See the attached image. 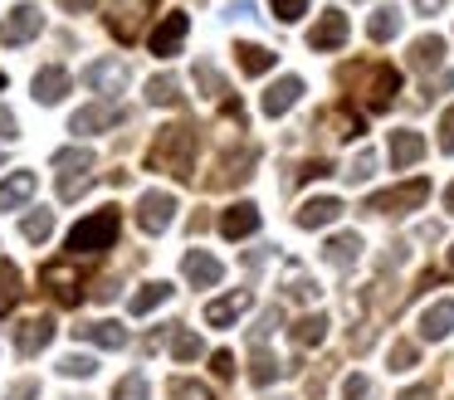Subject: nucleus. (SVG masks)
I'll return each instance as SVG.
<instances>
[{"label": "nucleus", "mask_w": 454, "mask_h": 400, "mask_svg": "<svg viewBox=\"0 0 454 400\" xmlns=\"http://www.w3.org/2000/svg\"><path fill=\"white\" fill-rule=\"evenodd\" d=\"M366 35H372L376 44L395 39V35H401V10H395V5H376V10H372V25H366Z\"/></svg>", "instance_id": "nucleus-29"}, {"label": "nucleus", "mask_w": 454, "mask_h": 400, "mask_svg": "<svg viewBox=\"0 0 454 400\" xmlns=\"http://www.w3.org/2000/svg\"><path fill=\"white\" fill-rule=\"evenodd\" d=\"M20 230H25V239H30V244H44V239L54 234V210H35V215H25Z\"/></svg>", "instance_id": "nucleus-35"}, {"label": "nucleus", "mask_w": 454, "mask_h": 400, "mask_svg": "<svg viewBox=\"0 0 454 400\" xmlns=\"http://www.w3.org/2000/svg\"><path fill=\"white\" fill-rule=\"evenodd\" d=\"M269 10H274V15L284 20V25H294V20L308 10V0H269Z\"/></svg>", "instance_id": "nucleus-46"}, {"label": "nucleus", "mask_w": 454, "mask_h": 400, "mask_svg": "<svg viewBox=\"0 0 454 400\" xmlns=\"http://www.w3.org/2000/svg\"><path fill=\"white\" fill-rule=\"evenodd\" d=\"M395 400H434V390L430 386H411V390H401Z\"/></svg>", "instance_id": "nucleus-52"}, {"label": "nucleus", "mask_w": 454, "mask_h": 400, "mask_svg": "<svg viewBox=\"0 0 454 400\" xmlns=\"http://www.w3.org/2000/svg\"><path fill=\"white\" fill-rule=\"evenodd\" d=\"M235 59H239V68H245L249 78H259V74L274 68V49H264V44H235Z\"/></svg>", "instance_id": "nucleus-30"}, {"label": "nucleus", "mask_w": 454, "mask_h": 400, "mask_svg": "<svg viewBox=\"0 0 454 400\" xmlns=\"http://www.w3.org/2000/svg\"><path fill=\"white\" fill-rule=\"evenodd\" d=\"M444 273H450V278H454V244H450V263H444Z\"/></svg>", "instance_id": "nucleus-56"}, {"label": "nucleus", "mask_w": 454, "mask_h": 400, "mask_svg": "<svg viewBox=\"0 0 454 400\" xmlns=\"http://www.w3.org/2000/svg\"><path fill=\"white\" fill-rule=\"evenodd\" d=\"M122 107L118 103H89V107H79V113L69 117V132H108V127H118L122 122Z\"/></svg>", "instance_id": "nucleus-11"}, {"label": "nucleus", "mask_w": 454, "mask_h": 400, "mask_svg": "<svg viewBox=\"0 0 454 400\" xmlns=\"http://www.w3.org/2000/svg\"><path fill=\"white\" fill-rule=\"evenodd\" d=\"M50 341H54V322L50 318H25L20 327H15V351H20V357H40Z\"/></svg>", "instance_id": "nucleus-15"}, {"label": "nucleus", "mask_w": 454, "mask_h": 400, "mask_svg": "<svg viewBox=\"0 0 454 400\" xmlns=\"http://www.w3.org/2000/svg\"><path fill=\"white\" fill-rule=\"evenodd\" d=\"M0 88H5V74H0Z\"/></svg>", "instance_id": "nucleus-57"}, {"label": "nucleus", "mask_w": 454, "mask_h": 400, "mask_svg": "<svg viewBox=\"0 0 454 400\" xmlns=\"http://www.w3.org/2000/svg\"><path fill=\"white\" fill-rule=\"evenodd\" d=\"M59 5H64V10H74V15H83V10H93L98 0H59Z\"/></svg>", "instance_id": "nucleus-54"}, {"label": "nucleus", "mask_w": 454, "mask_h": 400, "mask_svg": "<svg viewBox=\"0 0 454 400\" xmlns=\"http://www.w3.org/2000/svg\"><path fill=\"white\" fill-rule=\"evenodd\" d=\"M59 371H64L69 380H89L93 371H98V361H93V357H83V351H74V357H64V361H59Z\"/></svg>", "instance_id": "nucleus-38"}, {"label": "nucleus", "mask_w": 454, "mask_h": 400, "mask_svg": "<svg viewBox=\"0 0 454 400\" xmlns=\"http://www.w3.org/2000/svg\"><path fill=\"white\" fill-rule=\"evenodd\" d=\"M254 230H259V205L254 200H235L220 215V234H225V239H249Z\"/></svg>", "instance_id": "nucleus-14"}, {"label": "nucleus", "mask_w": 454, "mask_h": 400, "mask_svg": "<svg viewBox=\"0 0 454 400\" xmlns=\"http://www.w3.org/2000/svg\"><path fill=\"white\" fill-rule=\"evenodd\" d=\"M79 78H83V88H93V93H122L128 68H122L118 59H98V64H89Z\"/></svg>", "instance_id": "nucleus-12"}, {"label": "nucleus", "mask_w": 454, "mask_h": 400, "mask_svg": "<svg viewBox=\"0 0 454 400\" xmlns=\"http://www.w3.org/2000/svg\"><path fill=\"white\" fill-rule=\"evenodd\" d=\"M323 337H327V312H303V318L294 322L298 347H323Z\"/></svg>", "instance_id": "nucleus-28"}, {"label": "nucleus", "mask_w": 454, "mask_h": 400, "mask_svg": "<svg viewBox=\"0 0 454 400\" xmlns=\"http://www.w3.org/2000/svg\"><path fill=\"white\" fill-rule=\"evenodd\" d=\"M171 357H176V361H196V357H206V347H200L196 332H186L181 322H171Z\"/></svg>", "instance_id": "nucleus-32"}, {"label": "nucleus", "mask_w": 454, "mask_h": 400, "mask_svg": "<svg viewBox=\"0 0 454 400\" xmlns=\"http://www.w3.org/2000/svg\"><path fill=\"white\" fill-rule=\"evenodd\" d=\"M40 283L64 302V308H79L83 302V288H79V259H54L40 269Z\"/></svg>", "instance_id": "nucleus-5"}, {"label": "nucleus", "mask_w": 454, "mask_h": 400, "mask_svg": "<svg viewBox=\"0 0 454 400\" xmlns=\"http://www.w3.org/2000/svg\"><path fill=\"white\" fill-rule=\"evenodd\" d=\"M425 156V137L411 132V127H401V132H391V166L395 171H405V166H415Z\"/></svg>", "instance_id": "nucleus-24"}, {"label": "nucleus", "mask_w": 454, "mask_h": 400, "mask_svg": "<svg viewBox=\"0 0 454 400\" xmlns=\"http://www.w3.org/2000/svg\"><path fill=\"white\" fill-rule=\"evenodd\" d=\"M35 171H11L5 181H0V210H20L25 200L35 195Z\"/></svg>", "instance_id": "nucleus-22"}, {"label": "nucleus", "mask_w": 454, "mask_h": 400, "mask_svg": "<svg viewBox=\"0 0 454 400\" xmlns=\"http://www.w3.org/2000/svg\"><path fill=\"white\" fill-rule=\"evenodd\" d=\"M430 200V181H405V185H391V191H376L372 200H366V210L372 215H405V210H415V205H425Z\"/></svg>", "instance_id": "nucleus-4"}, {"label": "nucleus", "mask_w": 454, "mask_h": 400, "mask_svg": "<svg viewBox=\"0 0 454 400\" xmlns=\"http://www.w3.org/2000/svg\"><path fill=\"white\" fill-rule=\"evenodd\" d=\"M347 15L342 10H323V15H317V25L308 29V49H317V54H327V49H342L347 44Z\"/></svg>", "instance_id": "nucleus-10"}, {"label": "nucleus", "mask_w": 454, "mask_h": 400, "mask_svg": "<svg viewBox=\"0 0 454 400\" xmlns=\"http://www.w3.org/2000/svg\"><path fill=\"white\" fill-rule=\"evenodd\" d=\"M342 400H376V386H372V376H362V371H352V376L342 380Z\"/></svg>", "instance_id": "nucleus-39"}, {"label": "nucleus", "mask_w": 454, "mask_h": 400, "mask_svg": "<svg viewBox=\"0 0 454 400\" xmlns=\"http://www.w3.org/2000/svg\"><path fill=\"white\" fill-rule=\"evenodd\" d=\"M15 113H5V107H0V142H15Z\"/></svg>", "instance_id": "nucleus-51"}, {"label": "nucleus", "mask_w": 454, "mask_h": 400, "mask_svg": "<svg viewBox=\"0 0 454 400\" xmlns=\"http://www.w3.org/2000/svg\"><path fill=\"white\" fill-rule=\"evenodd\" d=\"M20 273H15V263H0V318H5V312L15 308V302H20Z\"/></svg>", "instance_id": "nucleus-33"}, {"label": "nucleus", "mask_w": 454, "mask_h": 400, "mask_svg": "<svg viewBox=\"0 0 454 400\" xmlns=\"http://www.w3.org/2000/svg\"><path fill=\"white\" fill-rule=\"evenodd\" d=\"M54 166H59V171L64 176H74V171H93V152H89V146H64V152L59 156H54Z\"/></svg>", "instance_id": "nucleus-34"}, {"label": "nucleus", "mask_w": 454, "mask_h": 400, "mask_svg": "<svg viewBox=\"0 0 454 400\" xmlns=\"http://www.w3.org/2000/svg\"><path fill=\"white\" fill-rule=\"evenodd\" d=\"M171 298V283H142V288L137 293H132V302H128V312H132V318H147V312L152 308H161V302H167Z\"/></svg>", "instance_id": "nucleus-27"}, {"label": "nucleus", "mask_w": 454, "mask_h": 400, "mask_svg": "<svg viewBox=\"0 0 454 400\" xmlns=\"http://www.w3.org/2000/svg\"><path fill=\"white\" fill-rule=\"evenodd\" d=\"M40 29H44L40 5H30V0H25V5H15L11 15L0 20V44H30Z\"/></svg>", "instance_id": "nucleus-7"}, {"label": "nucleus", "mask_w": 454, "mask_h": 400, "mask_svg": "<svg viewBox=\"0 0 454 400\" xmlns=\"http://www.w3.org/2000/svg\"><path fill=\"white\" fill-rule=\"evenodd\" d=\"M157 10V0H113V15H108V35L118 44H132L142 35V20Z\"/></svg>", "instance_id": "nucleus-6"}, {"label": "nucleus", "mask_w": 454, "mask_h": 400, "mask_svg": "<svg viewBox=\"0 0 454 400\" xmlns=\"http://www.w3.org/2000/svg\"><path fill=\"white\" fill-rule=\"evenodd\" d=\"M186 29H191V20L181 15V10H171L167 20H161L157 29H152V54H161V59H171L181 49V39H186Z\"/></svg>", "instance_id": "nucleus-17"}, {"label": "nucleus", "mask_w": 454, "mask_h": 400, "mask_svg": "<svg viewBox=\"0 0 454 400\" xmlns=\"http://www.w3.org/2000/svg\"><path fill=\"white\" fill-rule=\"evenodd\" d=\"M147 103H152V107H181V83H176L171 74H157V78L147 83Z\"/></svg>", "instance_id": "nucleus-31"}, {"label": "nucleus", "mask_w": 454, "mask_h": 400, "mask_svg": "<svg viewBox=\"0 0 454 400\" xmlns=\"http://www.w3.org/2000/svg\"><path fill=\"white\" fill-rule=\"evenodd\" d=\"M372 171H376V152H366V146H362V152L352 156V166H347L342 176H347V181H352V185H362V181H366V176H372Z\"/></svg>", "instance_id": "nucleus-41"}, {"label": "nucleus", "mask_w": 454, "mask_h": 400, "mask_svg": "<svg viewBox=\"0 0 454 400\" xmlns=\"http://www.w3.org/2000/svg\"><path fill=\"white\" fill-rule=\"evenodd\" d=\"M113 400H147V376H142V371H128V376L113 386Z\"/></svg>", "instance_id": "nucleus-36"}, {"label": "nucleus", "mask_w": 454, "mask_h": 400, "mask_svg": "<svg viewBox=\"0 0 454 400\" xmlns=\"http://www.w3.org/2000/svg\"><path fill=\"white\" fill-rule=\"evenodd\" d=\"M347 83L356 88V98H362L366 113H386V107L395 103V93H401V68H391V64H356V68H347Z\"/></svg>", "instance_id": "nucleus-2"}, {"label": "nucleus", "mask_w": 454, "mask_h": 400, "mask_svg": "<svg viewBox=\"0 0 454 400\" xmlns=\"http://www.w3.org/2000/svg\"><path fill=\"white\" fill-rule=\"evenodd\" d=\"M298 98H303V78H298V74H284V78H278V83L264 93V113H269V117H284L288 107L298 103Z\"/></svg>", "instance_id": "nucleus-20"}, {"label": "nucleus", "mask_w": 454, "mask_h": 400, "mask_svg": "<svg viewBox=\"0 0 454 400\" xmlns=\"http://www.w3.org/2000/svg\"><path fill=\"white\" fill-rule=\"evenodd\" d=\"M444 64V39L440 35H420L411 44V68H420V74H430V68Z\"/></svg>", "instance_id": "nucleus-26"}, {"label": "nucleus", "mask_w": 454, "mask_h": 400, "mask_svg": "<svg viewBox=\"0 0 454 400\" xmlns=\"http://www.w3.org/2000/svg\"><path fill=\"white\" fill-rule=\"evenodd\" d=\"M181 273H186L196 288H215V283L225 278V263H220L215 254H206V249H191L186 259H181Z\"/></svg>", "instance_id": "nucleus-13"}, {"label": "nucleus", "mask_w": 454, "mask_h": 400, "mask_svg": "<svg viewBox=\"0 0 454 400\" xmlns=\"http://www.w3.org/2000/svg\"><path fill=\"white\" fill-rule=\"evenodd\" d=\"M40 396V380H15L11 390H5V400H35Z\"/></svg>", "instance_id": "nucleus-48"}, {"label": "nucleus", "mask_w": 454, "mask_h": 400, "mask_svg": "<svg viewBox=\"0 0 454 400\" xmlns=\"http://www.w3.org/2000/svg\"><path fill=\"white\" fill-rule=\"evenodd\" d=\"M444 5H450V0H415V10H420V15H440Z\"/></svg>", "instance_id": "nucleus-53"}, {"label": "nucleus", "mask_w": 454, "mask_h": 400, "mask_svg": "<svg viewBox=\"0 0 454 400\" xmlns=\"http://www.w3.org/2000/svg\"><path fill=\"white\" fill-rule=\"evenodd\" d=\"M284 293H288V298H298V302H313V298H317V283L308 278V273H288Z\"/></svg>", "instance_id": "nucleus-42"}, {"label": "nucleus", "mask_w": 454, "mask_h": 400, "mask_svg": "<svg viewBox=\"0 0 454 400\" xmlns=\"http://www.w3.org/2000/svg\"><path fill=\"white\" fill-rule=\"evenodd\" d=\"M196 146H200V132L191 122H171L157 132V142L147 146V161L152 171H171L176 181H191L196 176Z\"/></svg>", "instance_id": "nucleus-1"}, {"label": "nucleus", "mask_w": 454, "mask_h": 400, "mask_svg": "<svg viewBox=\"0 0 454 400\" xmlns=\"http://www.w3.org/2000/svg\"><path fill=\"white\" fill-rule=\"evenodd\" d=\"M444 210L454 215V181H450V191H444Z\"/></svg>", "instance_id": "nucleus-55"}, {"label": "nucleus", "mask_w": 454, "mask_h": 400, "mask_svg": "<svg viewBox=\"0 0 454 400\" xmlns=\"http://www.w3.org/2000/svg\"><path fill=\"white\" fill-rule=\"evenodd\" d=\"M249 302H254V293H249V288L225 293V298L206 302V322H210V327H230V322H235L239 312H249Z\"/></svg>", "instance_id": "nucleus-18"}, {"label": "nucleus", "mask_w": 454, "mask_h": 400, "mask_svg": "<svg viewBox=\"0 0 454 400\" xmlns=\"http://www.w3.org/2000/svg\"><path fill=\"white\" fill-rule=\"evenodd\" d=\"M259 161V152L254 146H239V152H230V156H220V166H215V176H210V191H225V185H239V181H249V166Z\"/></svg>", "instance_id": "nucleus-9"}, {"label": "nucleus", "mask_w": 454, "mask_h": 400, "mask_svg": "<svg viewBox=\"0 0 454 400\" xmlns=\"http://www.w3.org/2000/svg\"><path fill=\"white\" fill-rule=\"evenodd\" d=\"M323 259L333 263V269H352V263L362 259V234H333V239L323 244Z\"/></svg>", "instance_id": "nucleus-25"}, {"label": "nucleus", "mask_w": 454, "mask_h": 400, "mask_svg": "<svg viewBox=\"0 0 454 400\" xmlns=\"http://www.w3.org/2000/svg\"><path fill=\"white\" fill-rule=\"evenodd\" d=\"M298 176H303V181H317V176H333V161H308Z\"/></svg>", "instance_id": "nucleus-50"}, {"label": "nucleus", "mask_w": 454, "mask_h": 400, "mask_svg": "<svg viewBox=\"0 0 454 400\" xmlns=\"http://www.w3.org/2000/svg\"><path fill=\"white\" fill-rule=\"evenodd\" d=\"M69 93V74H64L59 64H44L40 74H35V103H59V98Z\"/></svg>", "instance_id": "nucleus-23"}, {"label": "nucleus", "mask_w": 454, "mask_h": 400, "mask_svg": "<svg viewBox=\"0 0 454 400\" xmlns=\"http://www.w3.org/2000/svg\"><path fill=\"white\" fill-rule=\"evenodd\" d=\"M278 318H284V312H278V308H269L264 318H259V327L249 332V341H254V351H259V347H264V341H269V332L278 327Z\"/></svg>", "instance_id": "nucleus-44"}, {"label": "nucleus", "mask_w": 454, "mask_h": 400, "mask_svg": "<svg viewBox=\"0 0 454 400\" xmlns=\"http://www.w3.org/2000/svg\"><path fill=\"white\" fill-rule=\"evenodd\" d=\"M74 337L93 341V347H108V351L128 347V327H118V322H83V327H74Z\"/></svg>", "instance_id": "nucleus-21"}, {"label": "nucleus", "mask_w": 454, "mask_h": 400, "mask_svg": "<svg viewBox=\"0 0 454 400\" xmlns=\"http://www.w3.org/2000/svg\"><path fill=\"white\" fill-rule=\"evenodd\" d=\"M171 400H215V396H210V386H200V380L176 376L171 380Z\"/></svg>", "instance_id": "nucleus-40"}, {"label": "nucleus", "mask_w": 454, "mask_h": 400, "mask_svg": "<svg viewBox=\"0 0 454 400\" xmlns=\"http://www.w3.org/2000/svg\"><path fill=\"white\" fill-rule=\"evenodd\" d=\"M171 220H176V195L171 191H147L137 200V224L147 234H161V230H171Z\"/></svg>", "instance_id": "nucleus-8"}, {"label": "nucleus", "mask_w": 454, "mask_h": 400, "mask_svg": "<svg viewBox=\"0 0 454 400\" xmlns=\"http://www.w3.org/2000/svg\"><path fill=\"white\" fill-rule=\"evenodd\" d=\"M118 230H122V215H118V210H93L89 220H79V224L69 230V254L79 259V254H103V249H113Z\"/></svg>", "instance_id": "nucleus-3"}, {"label": "nucleus", "mask_w": 454, "mask_h": 400, "mask_svg": "<svg viewBox=\"0 0 454 400\" xmlns=\"http://www.w3.org/2000/svg\"><path fill=\"white\" fill-rule=\"evenodd\" d=\"M440 152L454 156V107H444V117H440Z\"/></svg>", "instance_id": "nucleus-47"}, {"label": "nucleus", "mask_w": 454, "mask_h": 400, "mask_svg": "<svg viewBox=\"0 0 454 400\" xmlns=\"http://www.w3.org/2000/svg\"><path fill=\"white\" fill-rule=\"evenodd\" d=\"M196 83L206 88V98H220V93H225V83H220V74H215L210 64H196Z\"/></svg>", "instance_id": "nucleus-45"}, {"label": "nucleus", "mask_w": 454, "mask_h": 400, "mask_svg": "<svg viewBox=\"0 0 454 400\" xmlns=\"http://www.w3.org/2000/svg\"><path fill=\"white\" fill-rule=\"evenodd\" d=\"M415 357H420V351H415V341H391V371H411Z\"/></svg>", "instance_id": "nucleus-43"}, {"label": "nucleus", "mask_w": 454, "mask_h": 400, "mask_svg": "<svg viewBox=\"0 0 454 400\" xmlns=\"http://www.w3.org/2000/svg\"><path fill=\"white\" fill-rule=\"evenodd\" d=\"M450 332H454V302H450V298L430 302V308L420 312V337H425V341H444Z\"/></svg>", "instance_id": "nucleus-19"}, {"label": "nucleus", "mask_w": 454, "mask_h": 400, "mask_svg": "<svg viewBox=\"0 0 454 400\" xmlns=\"http://www.w3.org/2000/svg\"><path fill=\"white\" fill-rule=\"evenodd\" d=\"M278 371H284V366H278V361L259 347L254 351V366H249V380H254V386H269V380H278Z\"/></svg>", "instance_id": "nucleus-37"}, {"label": "nucleus", "mask_w": 454, "mask_h": 400, "mask_svg": "<svg viewBox=\"0 0 454 400\" xmlns=\"http://www.w3.org/2000/svg\"><path fill=\"white\" fill-rule=\"evenodd\" d=\"M210 366H215V376H220V380L235 376V357H230V351H215V357H210Z\"/></svg>", "instance_id": "nucleus-49"}, {"label": "nucleus", "mask_w": 454, "mask_h": 400, "mask_svg": "<svg viewBox=\"0 0 454 400\" xmlns=\"http://www.w3.org/2000/svg\"><path fill=\"white\" fill-rule=\"evenodd\" d=\"M337 215H342V200L337 195H313V200H303L298 205V230H323V224H333Z\"/></svg>", "instance_id": "nucleus-16"}]
</instances>
